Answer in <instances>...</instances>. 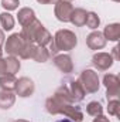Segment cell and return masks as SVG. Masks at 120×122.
<instances>
[{
  "mask_svg": "<svg viewBox=\"0 0 120 122\" xmlns=\"http://www.w3.org/2000/svg\"><path fill=\"white\" fill-rule=\"evenodd\" d=\"M45 108H47V111L50 114H64V115L69 117L71 119H74L75 122L83 121V114L79 109V107H74L72 102H69L68 99L62 98L57 92H55L54 97L47 99Z\"/></svg>",
  "mask_w": 120,
  "mask_h": 122,
  "instance_id": "cell-1",
  "label": "cell"
},
{
  "mask_svg": "<svg viewBox=\"0 0 120 122\" xmlns=\"http://www.w3.org/2000/svg\"><path fill=\"white\" fill-rule=\"evenodd\" d=\"M21 37L26 40V41H30V43H37L38 46H48L51 41H52V37L48 31L45 30V27L35 19L34 21H31L30 24L24 26L23 31L20 33Z\"/></svg>",
  "mask_w": 120,
  "mask_h": 122,
  "instance_id": "cell-2",
  "label": "cell"
},
{
  "mask_svg": "<svg viewBox=\"0 0 120 122\" xmlns=\"http://www.w3.org/2000/svg\"><path fill=\"white\" fill-rule=\"evenodd\" d=\"M52 43L57 51H71L76 47L78 40H76V36L71 30H60L57 31Z\"/></svg>",
  "mask_w": 120,
  "mask_h": 122,
  "instance_id": "cell-3",
  "label": "cell"
},
{
  "mask_svg": "<svg viewBox=\"0 0 120 122\" xmlns=\"http://www.w3.org/2000/svg\"><path fill=\"white\" fill-rule=\"evenodd\" d=\"M26 46H27V41L21 37V34H18V33L11 34L6 41V53L13 57H16V56L21 57L23 51L26 50Z\"/></svg>",
  "mask_w": 120,
  "mask_h": 122,
  "instance_id": "cell-4",
  "label": "cell"
},
{
  "mask_svg": "<svg viewBox=\"0 0 120 122\" xmlns=\"http://www.w3.org/2000/svg\"><path fill=\"white\" fill-rule=\"evenodd\" d=\"M79 84L82 85V88L85 90V92L93 94L99 90V77L95 71L92 70H85L81 72L79 75Z\"/></svg>",
  "mask_w": 120,
  "mask_h": 122,
  "instance_id": "cell-5",
  "label": "cell"
},
{
  "mask_svg": "<svg viewBox=\"0 0 120 122\" xmlns=\"http://www.w3.org/2000/svg\"><path fill=\"white\" fill-rule=\"evenodd\" d=\"M103 82L106 85V95H107V101L109 99H116L120 94V81L117 78V75L113 74H106L103 78Z\"/></svg>",
  "mask_w": 120,
  "mask_h": 122,
  "instance_id": "cell-6",
  "label": "cell"
},
{
  "mask_svg": "<svg viewBox=\"0 0 120 122\" xmlns=\"http://www.w3.org/2000/svg\"><path fill=\"white\" fill-rule=\"evenodd\" d=\"M72 10H74L72 4L69 1H66V0H60L55 4V16H57V19L60 21H64V23L69 21Z\"/></svg>",
  "mask_w": 120,
  "mask_h": 122,
  "instance_id": "cell-7",
  "label": "cell"
},
{
  "mask_svg": "<svg viewBox=\"0 0 120 122\" xmlns=\"http://www.w3.org/2000/svg\"><path fill=\"white\" fill-rule=\"evenodd\" d=\"M14 90H16L18 97H23V98L30 97L34 92V82L31 81L30 78H27V77H21L20 80H17Z\"/></svg>",
  "mask_w": 120,
  "mask_h": 122,
  "instance_id": "cell-8",
  "label": "cell"
},
{
  "mask_svg": "<svg viewBox=\"0 0 120 122\" xmlns=\"http://www.w3.org/2000/svg\"><path fill=\"white\" fill-rule=\"evenodd\" d=\"M92 62H93V65H95L97 70L105 71V70H107V68H110V67L113 65V58H112V56L107 54V53H97V54L93 56Z\"/></svg>",
  "mask_w": 120,
  "mask_h": 122,
  "instance_id": "cell-9",
  "label": "cell"
},
{
  "mask_svg": "<svg viewBox=\"0 0 120 122\" xmlns=\"http://www.w3.org/2000/svg\"><path fill=\"white\" fill-rule=\"evenodd\" d=\"M86 44L90 50H100L106 46V38L103 33L100 31H93L86 37Z\"/></svg>",
  "mask_w": 120,
  "mask_h": 122,
  "instance_id": "cell-10",
  "label": "cell"
},
{
  "mask_svg": "<svg viewBox=\"0 0 120 122\" xmlns=\"http://www.w3.org/2000/svg\"><path fill=\"white\" fill-rule=\"evenodd\" d=\"M54 64L60 68L62 72H66V74L72 72V70H74V62H72V58L69 56H64V54L55 56L54 57Z\"/></svg>",
  "mask_w": 120,
  "mask_h": 122,
  "instance_id": "cell-11",
  "label": "cell"
},
{
  "mask_svg": "<svg viewBox=\"0 0 120 122\" xmlns=\"http://www.w3.org/2000/svg\"><path fill=\"white\" fill-rule=\"evenodd\" d=\"M86 13H88V11L83 10V9H74L72 13H71V19H69V21H71L72 24L78 26V27H82V26H85Z\"/></svg>",
  "mask_w": 120,
  "mask_h": 122,
  "instance_id": "cell-12",
  "label": "cell"
},
{
  "mask_svg": "<svg viewBox=\"0 0 120 122\" xmlns=\"http://www.w3.org/2000/svg\"><path fill=\"white\" fill-rule=\"evenodd\" d=\"M17 16H18V23H20L23 27L27 26V24H30L31 21L35 20V13H34V10H32V9H28V7L21 9Z\"/></svg>",
  "mask_w": 120,
  "mask_h": 122,
  "instance_id": "cell-13",
  "label": "cell"
},
{
  "mask_svg": "<svg viewBox=\"0 0 120 122\" xmlns=\"http://www.w3.org/2000/svg\"><path fill=\"white\" fill-rule=\"evenodd\" d=\"M103 36L106 40H110V41H117L120 37V26L117 23L115 24H107L105 27V31H103Z\"/></svg>",
  "mask_w": 120,
  "mask_h": 122,
  "instance_id": "cell-14",
  "label": "cell"
},
{
  "mask_svg": "<svg viewBox=\"0 0 120 122\" xmlns=\"http://www.w3.org/2000/svg\"><path fill=\"white\" fill-rule=\"evenodd\" d=\"M4 64H6V75H14L20 70V61L13 56L4 58Z\"/></svg>",
  "mask_w": 120,
  "mask_h": 122,
  "instance_id": "cell-15",
  "label": "cell"
},
{
  "mask_svg": "<svg viewBox=\"0 0 120 122\" xmlns=\"http://www.w3.org/2000/svg\"><path fill=\"white\" fill-rule=\"evenodd\" d=\"M16 101V97L11 91H1L0 92V108L3 109H9L13 107Z\"/></svg>",
  "mask_w": 120,
  "mask_h": 122,
  "instance_id": "cell-16",
  "label": "cell"
},
{
  "mask_svg": "<svg viewBox=\"0 0 120 122\" xmlns=\"http://www.w3.org/2000/svg\"><path fill=\"white\" fill-rule=\"evenodd\" d=\"M16 82L17 80L14 75H0V88L3 91H13Z\"/></svg>",
  "mask_w": 120,
  "mask_h": 122,
  "instance_id": "cell-17",
  "label": "cell"
},
{
  "mask_svg": "<svg viewBox=\"0 0 120 122\" xmlns=\"http://www.w3.org/2000/svg\"><path fill=\"white\" fill-rule=\"evenodd\" d=\"M48 58H50L48 50L45 47H42V46H35V51H34L32 60H35L37 62H45Z\"/></svg>",
  "mask_w": 120,
  "mask_h": 122,
  "instance_id": "cell-18",
  "label": "cell"
},
{
  "mask_svg": "<svg viewBox=\"0 0 120 122\" xmlns=\"http://www.w3.org/2000/svg\"><path fill=\"white\" fill-rule=\"evenodd\" d=\"M0 24L3 26V29L6 31H10L14 27V19H13V16L10 13H7V11L1 13L0 14Z\"/></svg>",
  "mask_w": 120,
  "mask_h": 122,
  "instance_id": "cell-19",
  "label": "cell"
},
{
  "mask_svg": "<svg viewBox=\"0 0 120 122\" xmlns=\"http://www.w3.org/2000/svg\"><path fill=\"white\" fill-rule=\"evenodd\" d=\"M86 112L92 115V117H97V115H102V112H103V108H102V104L100 102H97V101H92L88 104V107H86Z\"/></svg>",
  "mask_w": 120,
  "mask_h": 122,
  "instance_id": "cell-20",
  "label": "cell"
},
{
  "mask_svg": "<svg viewBox=\"0 0 120 122\" xmlns=\"http://www.w3.org/2000/svg\"><path fill=\"white\" fill-rule=\"evenodd\" d=\"M85 24L92 29V30H95V29H97L99 27V24H100V19L96 16V13H86V20H85Z\"/></svg>",
  "mask_w": 120,
  "mask_h": 122,
  "instance_id": "cell-21",
  "label": "cell"
},
{
  "mask_svg": "<svg viewBox=\"0 0 120 122\" xmlns=\"http://www.w3.org/2000/svg\"><path fill=\"white\" fill-rule=\"evenodd\" d=\"M109 102V107H107V111H109V114L110 115H115V117H119L120 115V104L119 101H117V98L116 99H109L107 101Z\"/></svg>",
  "mask_w": 120,
  "mask_h": 122,
  "instance_id": "cell-22",
  "label": "cell"
},
{
  "mask_svg": "<svg viewBox=\"0 0 120 122\" xmlns=\"http://www.w3.org/2000/svg\"><path fill=\"white\" fill-rule=\"evenodd\" d=\"M18 4H20L18 0H3V1H1L3 9L7 10V11H10V10H16V9L18 7Z\"/></svg>",
  "mask_w": 120,
  "mask_h": 122,
  "instance_id": "cell-23",
  "label": "cell"
},
{
  "mask_svg": "<svg viewBox=\"0 0 120 122\" xmlns=\"http://www.w3.org/2000/svg\"><path fill=\"white\" fill-rule=\"evenodd\" d=\"M0 75H6V64H4V58L0 57Z\"/></svg>",
  "mask_w": 120,
  "mask_h": 122,
  "instance_id": "cell-24",
  "label": "cell"
},
{
  "mask_svg": "<svg viewBox=\"0 0 120 122\" xmlns=\"http://www.w3.org/2000/svg\"><path fill=\"white\" fill-rule=\"evenodd\" d=\"M37 1L41 4H57L60 0H37Z\"/></svg>",
  "mask_w": 120,
  "mask_h": 122,
  "instance_id": "cell-25",
  "label": "cell"
},
{
  "mask_svg": "<svg viewBox=\"0 0 120 122\" xmlns=\"http://www.w3.org/2000/svg\"><path fill=\"white\" fill-rule=\"evenodd\" d=\"M93 122H109V119L107 118H105L103 115H97L96 118H95V121Z\"/></svg>",
  "mask_w": 120,
  "mask_h": 122,
  "instance_id": "cell-26",
  "label": "cell"
},
{
  "mask_svg": "<svg viewBox=\"0 0 120 122\" xmlns=\"http://www.w3.org/2000/svg\"><path fill=\"white\" fill-rule=\"evenodd\" d=\"M4 33H3V30H0V47L3 46V43H4Z\"/></svg>",
  "mask_w": 120,
  "mask_h": 122,
  "instance_id": "cell-27",
  "label": "cell"
},
{
  "mask_svg": "<svg viewBox=\"0 0 120 122\" xmlns=\"http://www.w3.org/2000/svg\"><path fill=\"white\" fill-rule=\"evenodd\" d=\"M117 50H119V47L116 46V47L113 48V53H115V58H116V60H119V57H117Z\"/></svg>",
  "mask_w": 120,
  "mask_h": 122,
  "instance_id": "cell-28",
  "label": "cell"
},
{
  "mask_svg": "<svg viewBox=\"0 0 120 122\" xmlns=\"http://www.w3.org/2000/svg\"><path fill=\"white\" fill-rule=\"evenodd\" d=\"M57 122H72L71 119H60V121H57Z\"/></svg>",
  "mask_w": 120,
  "mask_h": 122,
  "instance_id": "cell-29",
  "label": "cell"
},
{
  "mask_svg": "<svg viewBox=\"0 0 120 122\" xmlns=\"http://www.w3.org/2000/svg\"><path fill=\"white\" fill-rule=\"evenodd\" d=\"M14 122H31V121H26V119H17V121H14Z\"/></svg>",
  "mask_w": 120,
  "mask_h": 122,
  "instance_id": "cell-30",
  "label": "cell"
},
{
  "mask_svg": "<svg viewBox=\"0 0 120 122\" xmlns=\"http://www.w3.org/2000/svg\"><path fill=\"white\" fill-rule=\"evenodd\" d=\"M0 57H1V47H0Z\"/></svg>",
  "mask_w": 120,
  "mask_h": 122,
  "instance_id": "cell-31",
  "label": "cell"
},
{
  "mask_svg": "<svg viewBox=\"0 0 120 122\" xmlns=\"http://www.w3.org/2000/svg\"><path fill=\"white\" fill-rule=\"evenodd\" d=\"M113 1H120V0H113Z\"/></svg>",
  "mask_w": 120,
  "mask_h": 122,
  "instance_id": "cell-32",
  "label": "cell"
},
{
  "mask_svg": "<svg viewBox=\"0 0 120 122\" xmlns=\"http://www.w3.org/2000/svg\"><path fill=\"white\" fill-rule=\"evenodd\" d=\"M66 1H68V0H66Z\"/></svg>",
  "mask_w": 120,
  "mask_h": 122,
  "instance_id": "cell-33",
  "label": "cell"
}]
</instances>
